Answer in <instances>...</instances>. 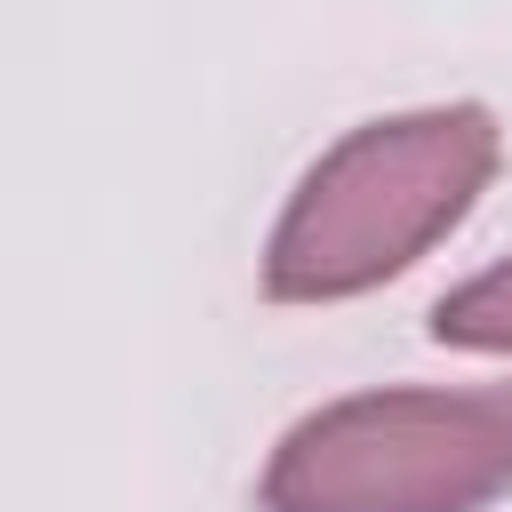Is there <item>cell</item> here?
<instances>
[{
    "label": "cell",
    "mask_w": 512,
    "mask_h": 512,
    "mask_svg": "<svg viewBox=\"0 0 512 512\" xmlns=\"http://www.w3.org/2000/svg\"><path fill=\"white\" fill-rule=\"evenodd\" d=\"M432 344L448 352H512V256L480 264L472 280H456L432 312H424Z\"/></svg>",
    "instance_id": "cell-3"
},
{
    "label": "cell",
    "mask_w": 512,
    "mask_h": 512,
    "mask_svg": "<svg viewBox=\"0 0 512 512\" xmlns=\"http://www.w3.org/2000/svg\"><path fill=\"white\" fill-rule=\"evenodd\" d=\"M504 128L480 96L344 128L280 200L256 288L272 304H352L424 264L496 184Z\"/></svg>",
    "instance_id": "cell-1"
},
{
    "label": "cell",
    "mask_w": 512,
    "mask_h": 512,
    "mask_svg": "<svg viewBox=\"0 0 512 512\" xmlns=\"http://www.w3.org/2000/svg\"><path fill=\"white\" fill-rule=\"evenodd\" d=\"M512 496V384H368L304 408L256 512H488Z\"/></svg>",
    "instance_id": "cell-2"
}]
</instances>
